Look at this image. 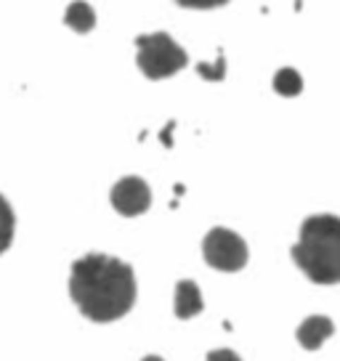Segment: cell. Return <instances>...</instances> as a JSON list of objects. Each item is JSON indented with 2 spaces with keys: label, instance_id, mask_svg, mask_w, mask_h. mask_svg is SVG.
Returning a JSON list of instances; mask_svg holds the SVG:
<instances>
[{
  "label": "cell",
  "instance_id": "7",
  "mask_svg": "<svg viewBox=\"0 0 340 361\" xmlns=\"http://www.w3.org/2000/svg\"><path fill=\"white\" fill-rule=\"evenodd\" d=\"M173 308H176L178 319H194V316L202 314L205 303L200 287L189 282V279H181V282L176 284V303H173Z\"/></svg>",
  "mask_w": 340,
  "mask_h": 361
},
{
  "label": "cell",
  "instance_id": "10",
  "mask_svg": "<svg viewBox=\"0 0 340 361\" xmlns=\"http://www.w3.org/2000/svg\"><path fill=\"white\" fill-rule=\"evenodd\" d=\"M274 90L279 93V96H298L300 90H303V80H300V75L295 72V69L284 67L277 72V78H274Z\"/></svg>",
  "mask_w": 340,
  "mask_h": 361
},
{
  "label": "cell",
  "instance_id": "9",
  "mask_svg": "<svg viewBox=\"0 0 340 361\" xmlns=\"http://www.w3.org/2000/svg\"><path fill=\"white\" fill-rule=\"evenodd\" d=\"M13 231H16V215L6 197H0V255L11 247Z\"/></svg>",
  "mask_w": 340,
  "mask_h": 361
},
{
  "label": "cell",
  "instance_id": "3",
  "mask_svg": "<svg viewBox=\"0 0 340 361\" xmlns=\"http://www.w3.org/2000/svg\"><path fill=\"white\" fill-rule=\"evenodd\" d=\"M136 64L138 69L147 75L149 80H165L178 75L186 64L189 56L181 45L176 43L168 32H149L136 37Z\"/></svg>",
  "mask_w": 340,
  "mask_h": 361
},
{
  "label": "cell",
  "instance_id": "6",
  "mask_svg": "<svg viewBox=\"0 0 340 361\" xmlns=\"http://www.w3.org/2000/svg\"><path fill=\"white\" fill-rule=\"evenodd\" d=\"M332 332H335V324H332V319L329 316H308L306 322L298 327V343L303 345L306 350H317L324 345V340L332 338Z\"/></svg>",
  "mask_w": 340,
  "mask_h": 361
},
{
  "label": "cell",
  "instance_id": "1",
  "mask_svg": "<svg viewBox=\"0 0 340 361\" xmlns=\"http://www.w3.org/2000/svg\"><path fill=\"white\" fill-rule=\"evenodd\" d=\"M69 295L85 319L109 324L123 319L136 303V274L125 260L91 252L72 263Z\"/></svg>",
  "mask_w": 340,
  "mask_h": 361
},
{
  "label": "cell",
  "instance_id": "14",
  "mask_svg": "<svg viewBox=\"0 0 340 361\" xmlns=\"http://www.w3.org/2000/svg\"><path fill=\"white\" fill-rule=\"evenodd\" d=\"M144 361H165V359H159V356H147Z\"/></svg>",
  "mask_w": 340,
  "mask_h": 361
},
{
  "label": "cell",
  "instance_id": "11",
  "mask_svg": "<svg viewBox=\"0 0 340 361\" xmlns=\"http://www.w3.org/2000/svg\"><path fill=\"white\" fill-rule=\"evenodd\" d=\"M197 72H200L205 80H224L226 78V59L221 54L216 61V67H210V64H197Z\"/></svg>",
  "mask_w": 340,
  "mask_h": 361
},
{
  "label": "cell",
  "instance_id": "12",
  "mask_svg": "<svg viewBox=\"0 0 340 361\" xmlns=\"http://www.w3.org/2000/svg\"><path fill=\"white\" fill-rule=\"evenodd\" d=\"M181 8H194V11H213V8H224L229 0H176Z\"/></svg>",
  "mask_w": 340,
  "mask_h": 361
},
{
  "label": "cell",
  "instance_id": "5",
  "mask_svg": "<svg viewBox=\"0 0 340 361\" xmlns=\"http://www.w3.org/2000/svg\"><path fill=\"white\" fill-rule=\"evenodd\" d=\"M109 200H112V207L117 213L133 218V215H141L149 210V204H152V189H149V183L144 178L128 176V178L114 183Z\"/></svg>",
  "mask_w": 340,
  "mask_h": 361
},
{
  "label": "cell",
  "instance_id": "4",
  "mask_svg": "<svg viewBox=\"0 0 340 361\" xmlns=\"http://www.w3.org/2000/svg\"><path fill=\"white\" fill-rule=\"evenodd\" d=\"M202 255L207 260V266H213L216 271H224V274H234V271H242L250 260V250L248 242L239 237L237 231L231 228H210L207 237L202 242Z\"/></svg>",
  "mask_w": 340,
  "mask_h": 361
},
{
  "label": "cell",
  "instance_id": "2",
  "mask_svg": "<svg viewBox=\"0 0 340 361\" xmlns=\"http://www.w3.org/2000/svg\"><path fill=\"white\" fill-rule=\"evenodd\" d=\"M293 260L314 284H340V215L319 213L306 218L293 247Z\"/></svg>",
  "mask_w": 340,
  "mask_h": 361
},
{
  "label": "cell",
  "instance_id": "8",
  "mask_svg": "<svg viewBox=\"0 0 340 361\" xmlns=\"http://www.w3.org/2000/svg\"><path fill=\"white\" fill-rule=\"evenodd\" d=\"M64 24L80 35L91 32L93 27H96V11L85 0H75V3H69L67 13H64Z\"/></svg>",
  "mask_w": 340,
  "mask_h": 361
},
{
  "label": "cell",
  "instance_id": "13",
  "mask_svg": "<svg viewBox=\"0 0 340 361\" xmlns=\"http://www.w3.org/2000/svg\"><path fill=\"white\" fill-rule=\"evenodd\" d=\"M205 361H242V359H239V353H234L231 348H218V350H210Z\"/></svg>",
  "mask_w": 340,
  "mask_h": 361
}]
</instances>
